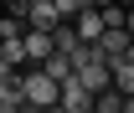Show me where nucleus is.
Masks as SVG:
<instances>
[{"mask_svg":"<svg viewBox=\"0 0 134 113\" xmlns=\"http://www.w3.org/2000/svg\"><path fill=\"white\" fill-rule=\"evenodd\" d=\"M93 108H103V113H129V108H134V93H119L114 82H108V87L93 93Z\"/></svg>","mask_w":134,"mask_h":113,"instance_id":"39448f33","label":"nucleus"},{"mask_svg":"<svg viewBox=\"0 0 134 113\" xmlns=\"http://www.w3.org/2000/svg\"><path fill=\"white\" fill-rule=\"evenodd\" d=\"M93 51H98L103 62H119V57H134V36L124 31V26H103L98 41H93Z\"/></svg>","mask_w":134,"mask_h":113,"instance_id":"f03ea898","label":"nucleus"},{"mask_svg":"<svg viewBox=\"0 0 134 113\" xmlns=\"http://www.w3.org/2000/svg\"><path fill=\"white\" fill-rule=\"evenodd\" d=\"M57 5H52V0H31V5H26V26H36V31H52V26H57Z\"/></svg>","mask_w":134,"mask_h":113,"instance_id":"423d86ee","label":"nucleus"},{"mask_svg":"<svg viewBox=\"0 0 134 113\" xmlns=\"http://www.w3.org/2000/svg\"><path fill=\"white\" fill-rule=\"evenodd\" d=\"M21 98H26L31 113H47V108H57V82L41 67H31V72H21Z\"/></svg>","mask_w":134,"mask_h":113,"instance_id":"f257e3e1","label":"nucleus"},{"mask_svg":"<svg viewBox=\"0 0 134 113\" xmlns=\"http://www.w3.org/2000/svg\"><path fill=\"white\" fill-rule=\"evenodd\" d=\"M72 31H77V41H98V31H103V16L93 10V5H83V10L72 16Z\"/></svg>","mask_w":134,"mask_h":113,"instance_id":"0eeeda50","label":"nucleus"},{"mask_svg":"<svg viewBox=\"0 0 134 113\" xmlns=\"http://www.w3.org/2000/svg\"><path fill=\"white\" fill-rule=\"evenodd\" d=\"M52 5H57V16H62V21H72V16L88 5V0H52Z\"/></svg>","mask_w":134,"mask_h":113,"instance_id":"1a4fd4ad","label":"nucleus"},{"mask_svg":"<svg viewBox=\"0 0 134 113\" xmlns=\"http://www.w3.org/2000/svg\"><path fill=\"white\" fill-rule=\"evenodd\" d=\"M57 108H62V113H88V108H93V93L77 82V72H67V77L57 82Z\"/></svg>","mask_w":134,"mask_h":113,"instance_id":"7ed1b4c3","label":"nucleus"},{"mask_svg":"<svg viewBox=\"0 0 134 113\" xmlns=\"http://www.w3.org/2000/svg\"><path fill=\"white\" fill-rule=\"evenodd\" d=\"M103 16V26H124V31H134V10L129 5H119V0H108V5H93Z\"/></svg>","mask_w":134,"mask_h":113,"instance_id":"6e6552de","label":"nucleus"},{"mask_svg":"<svg viewBox=\"0 0 134 113\" xmlns=\"http://www.w3.org/2000/svg\"><path fill=\"white\" fill-rule=\"evenodd\" d=\"M26 108V98H21V67L10 72H0V113H21Z\"/></svg>","mask_w":134,"mask_h":113,"instance_id":"20e7f679","label":"nucleus"}]
</instances>
